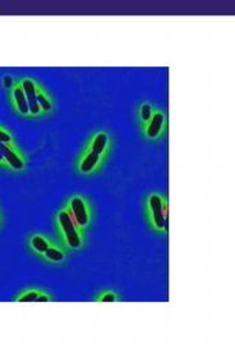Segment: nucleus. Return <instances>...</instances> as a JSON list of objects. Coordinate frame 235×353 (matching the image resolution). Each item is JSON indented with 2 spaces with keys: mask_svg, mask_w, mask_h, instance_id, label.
Listing matches in <instances>:
<instances>
[{
  "mask_svg": "<svg viewBox=\"0 0 235 353\" xmlns=\"http://www.w3.org/2000/svg\"><path fill=\"white\" fill-rule=\"evenodd\" d=\"M0 146H1V142H0ZM0 169L6 170V164H4V159H3V155H1V150H0Z\"/></svg>",
  "mask_w": 235,
  "mask_h": 353,
  "instance_id": "dca6fc26",
  "label": "nucleus"
},
{
  "mask_svg": "<svg viewBox=\"0 0 235 353\" xmlns=\"http://www.w3.org/2000/svg\"><path fill=\"white\" fill-rule=\"evenodd\" d=\"M12 302H19V303H28V302H54L55 296L52 292L48 291L43 287H26L21 291H18L13 297Z\"/></svg>",
  "mask_w": 235,
  "mask_h": 353,
  "instance_id": "9d476101",
  "label": "nucleus"
},
{
  "mask_svg": "<svg viewBox=\"0 0 235 353\" xmlns=\"http://www.w3.org/2000/svg\"><path fill=\"white\" fill-rule=\"evenodd\" d=\"M61 205L82 230L90 232L94 227L96 221L95 205L88 196L81 192H73L63 200Z\"/></svg>",
  "mask_w": 235,
  "mask_h": 353,
  "instance_id": "39448f33",
  "label": "nucleus"
},
{
  "mask_svg": "<svg viewBox=\"0 0 235 353\" xmlns=\"http://www.w3.org/2000/svg\"><path fill=\"white\" fill-rule=\"evenodd\" d=\"M156 105L148 100H142L140 103H137L134 106V118L139 125V130L142 127H145L148 123V121L152 118L154 112H155Z\"/></svg>",
  "mask_w": 235,
  "mask_h": 353,
  "instance_id": "f8f14e48",
  "label": "nucleus"
},
{
  "mask_svg": "<svg viewBox=\"0 0 235 353\" xmlns=\"http://www.w3.org/2000/svg\"><path fill=\"white\" fill-rule=\"evenodd\" d=\"M0 150H1L7 172L17 173V174L26 172L27 165H28L26 152L22 150V148L18 145L17 142L1 143Z\"/></svg>",
  "mask_w": 235,
  "mask_h": 353,
  "instance_id": "0eeeda50",
  "label": "nucleus"
},
{
  "mask_svg": "<svg viewBox=\"0 0 235 353\" xmlns=\"http://www.w3.org/2000/svg\"><path fill=\"white\" fill-rule=\"evenodd\" d=\"M36 95H37V104L40 106V110L43 113V119L50 118V117L55 114V112H57L55 97L40 81H39V85H37Z\"/></svg>",
  "mask_w": 235,
  "mask_h": 353,
  "instance_id": "9b49d317",
  "label": "nucleus"
},
{
  "mask_svg": "<svg viewBox=\"0 0 235 353\" xmlns=\"http://www.w3.org/2000/svg\"><path fill=\"white\" fill-rule=\"evenodd\" d=\"M16 81H17V77H13L12 74H4L0 80V83H1L3 90L8 94L9 91L16 85Z\"/></svg>",
  "mask_w": 235,
  "mask_h": 353,
  "instance_id": "4468645a",
  "label": "nucleus"
},
{
  "mask_svg": "<svg viewBox=\"0 0 235 353\" xmlns=\"http://www.w3.org/2000/svg\"><path fill=\"white\" fill-rule=\"evenodd\" d=\"M91 301L95 303H115L122 302L123 296L122 293L115 288H103L96 293Z\"/></svg>",
  "mask_w": 235,
  "mask_h": 353,
  "instance_id": "ddd939ff",
  "label": "nucleus"
},
{
  "mask_svg": "<svg viewBox=\"0 0 235 353\" xmlns=\"http://www.w3.org/2000/svg\"><path fill=\"white\" fill-rule=\"evenodd\" d=\"M18 80L21 82L22 88L26 94L27 103H28L30 113H31V121L43 119V113L40 110V106L37 104V95H36L39 81L32 76H22V77H18Z\"/></svg>",
  "mask_w": 235,
  "mask_h": 353,
  "instance_id": "1a4fd4ad",
  "label": "nucleus"
},
{
  "mask_svg": "<svg viewBox=\"0 0 235 353\" xmlns=\"http://www.w3.org/2000/svg\"><path fill=\"white\" fill-rule=\"evenodd\" d=\"M169 131V117L165 109L156 105L152 118L140 130L141 137L150 143L163 141Z\"/></svg>",
  "mask_w": 235,
  "mask_h": 353,
  "instance_id": "423d86ee",
  "label": "nucleus"
},
{
  "mask_svg": "<svg viewBox=\"0 0 235 353\" xmlns=\"http://www.w3.org/2000/svg\"><path fill=\"white\" fill-rule=\"evenodd\" d=\"M4 227H6V215H4L3 208H1V205H0V232L4 230Z\"/></svg>",
  "mask_w": 235,
  "mask_h": 353,
  "instance_id": "2eb2a0df",
  "label": "nucleus"
},
{
  "mask_svg": "<svg viewBox=\"0 0 235 353\" xmlns=\"http://www.w3.org/2000/svg\"><path fill=\"white\" fill-rule=\"evenodd\" d=\"M7 101H8L13 114L17 115L18 118H21L23 121H31V113H30V106L27 103L26 94H25L18 77L16 85L7 94Z\"/></svg>",
  "mask_w": 235,
  "mask_h": 353,
  "instance_id": "6e6552de",
  "label": "nucleus"
},
{
  "mask_svg": "<svg viewBox=\"0 0 235 353\" xmlns=\"http://www.w3.org/2000/svg\"><path fill=\"white\" fill-rule=\"evenodd\" d=\"M52 223L55 239L70 255L86 250L88 232L82 230L79 224L70 218V214L63 208V205L52 214Z\"/></svg>",
  "mask_w": 235,
  "mask_h": 353,
  "instance_id": "7ed1b4c3",
  "label": "nucleus"
},
{
  "mask_svg": "<svg viewBox=\"0 0 235 353\" xmlns=\"http://www.w3.org/2000/svg\"><path fill=\"white\" fill-rule=\"evenodd\" d=\"M142 214L148 230L157 236L169 233V199L164 192L150 191L142 200Z\"/></svg>",
  "mask_w": 235,
  "mask_h": 353,
  "instance_id": "20e7f679",
  "label": "nucleus"
},
{
  "mask_svg": "<svg viewBox=\"0 0 235 353\" xmlns=\"http://www.w3.org/2000/svg\"><path fill=\"white\" fill-rule=\"evenodd\" d=\"M114 148L115 139L109 130L99 128L90 133L74 160V173L85 179L99 176L110 159Z\"/></svg>",
  "mask_w": 235,
  "mask_h": 353,
  "instance_id": "f257e3e1",
  "label": "nucleus"
},
{
  "mask_svg": "<svg viewBox=\"0 0 235 353\" xmlns=\"http://www.w3.org/2000/svg\"><path fill=\"white\" fill-rule=\"evenodd\" d=\"M25 248L37 261L52 268H63L70 260V252L63 248L57 239L44 232H28L25 237Z\"/></svg>",
  "mask_w": 235,
  "mask_h": 353,
  "instance_id": "f03ea898",
  "label": "nucleus"
}]
</instances>
